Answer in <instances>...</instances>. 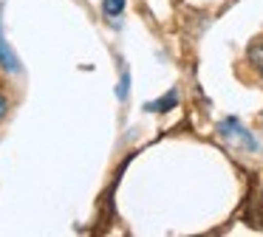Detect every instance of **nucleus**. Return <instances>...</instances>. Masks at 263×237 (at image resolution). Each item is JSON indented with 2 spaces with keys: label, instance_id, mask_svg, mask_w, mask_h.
Wrapping results in <instances>:
<instances>
[{
  "label": "nucleus",
  "instance_id": "1",
  "mask_svg": "<svg viewBox=\"0 0 263 237\" xmlns=\"http://www.w3.org/2000/svg\"><path fill=\"white\" fill-rule=\"evenodd\" d=\"M221 135L223 139H235V141H240V144L246 147V150H255V139H252L249 133H246L243 127H240L238 122H235V118H227V122H221Z\"/></svg>",
  "mask_w": 263,
  "mask_h": 237
},
{
  "label": "nucleus",
  "instance_id": "2",
  "mask_svg": "<svg viewBox=\"0 0 263 237\" xmlns=\"http://www.w3.org/2000/svg\"><path fill=\"white\" fill-rule=\"evenodd\" d=\"M0 68L3 71H20V62H17V56L12 54V48H9V43H6V37H3V20H0Z\"/></svg>",
  "mask_w": 263,
  "mask_h": 237
},
{
  "label": "nucleus",
  "instance_id": "3",
  "mask_svg": "<svg viewBox=\"0 0 263 237\" xmlns=\"http://www.w3.org/2000/svg\"><path fill=\"white\" fill-rule=\"evenodd\" d=\"M246 60H249V65L263 76V40H257V43L249 45V51H246Z\"/></svg>",
  "mask_w": 263,
  "mask_h": 237
},
{
  "label": "nucleus",
  "instance_id": "4",
  "mask_svg": "<svg viewBox=\"0 0 263 237\" xmlns=\"http://www.w3.org/2000/svg\"><path fill=\"white\" fill-rule=\"evenodd\" d=\"M122 9H125V0H105V3H102V11H105V14H110V17L122 14Z\"/></svg>",
  "mask_w": 263,
  "mask_h": 237
},
{
  "label": "nucleus",
  "instance_id": "5",
  "mask_svg": "<svg viewBox=\"0 0 263 237\" xmlns=\"http://www.w3.org/2000/svg\"><path fill=\"white\" fill-rule=\"evenodd\" d=\"M176 105V93H167L161 102H153V105H147V110H164V107Z\"/></svg>",
  "mask_w": 263,
  "mask_h": 237
},
{
  "label": "nucleus",
  "instance_id": "6",
  "mask_svg": "<svg viewBox=\"0 0 263 237\" xmlns=\"http://www.w3.org/2000/svg\"><path fill=\"white\" fill-rule=\"evenodd\" d=\"M6 110H9V102H6V96H3V90H0V122H3Z\"/></svg>",
  "mask_w": 263,
  "mask_h": 237
}]
</instances>
